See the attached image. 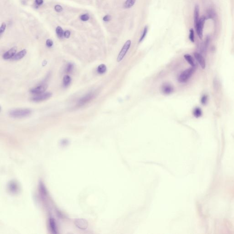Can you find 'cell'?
Masks as SVG:
<instances>
[{"label":"cell","mask_w":234,"mask_h":234,"mask_svg":"<svg viewBox=\"0 0 234 234\" xmlns=\"http://www.w3.org/2000/svg\"><path fill=\"white\" fill-rule=\"evenodd\" d=\"M31 113L32 111L30 109L24 108L12 110L9 112V114L10 117L13 118H19L28 117Z\"/></svg>","instance_id":"obj_1"},{"label":"cell","mask_w":234,"mask_h":234,"mask_svg":"<svg viewBox=\"0 0 234 234\" xmlns=\"http://www.w3.org/2000/svg\"><path fill=\"white\" fill-rule=\"evenodd\" d=\"M195 67H192L190 68L187 69L181 72L179 76L178 80L181 83H185L190 79L195 72Z\"/></svg>","instance_id":"obj_2"},{"label":"cell","mask_w":234,"mask_h":234,"mask_svg":"<svg viewBox=\"0 0 234 234\" xmlns=\"http://www.w3.org/2000/svg\"><path fill=\"white\" fill-rule=\"evenodd\" d=\"M206 17L204 16H202L199 19L198 22L195 25V29L197 35L200 39H202L203 37V30H204V25L206 21Z\"/></svg>","instance_id":"obj_3"},{"label":"cell","mask_w":234,"mask_h":234,"mask_svg":"<svg viewBox=\"0 0 234 234\" xmlns=\"http://www.w3.org/2000/svg\"><path fill=\"white\" fill-rule=\"evenodd\" d=\"M131 42V40H128L124 44V46L122 47L121 51L119 52L118 58H117V61L120 62L123 60L125 55L127 54V52L130 47Z\"/></svg>","instance_id":"obj_4"},{"label":"cell","mask_w":234,"mask_h":234,"mask_svg":"<svg viewBox=\"0 0 234 234\" xmlns=\"http://www.w3.org/2000/svg\"><path fill=\"white\" fill-rule=\"evenodd\" d=\"M52 94L51 93H43L39 94L38 95L34 96L31 99L32 101L35 102H39L46 100L52 97Z\"/></svg>","instance_id":"obj_5"},{"label":"cell","mask_w":234,"mask_h":234,"mask_svg":"<svg viewBox=\"0 0 234 234\" xmlns=\"http://www.w3.org/2000/svg\"><path fill=\"white\" fill-rule=\"evenodd\" d=\"M194 56L196 61L198 62L201 67L203 69H204L206 67V61L202 54L198 52H195L194 53Z\"/></svg>","instance_id":"obj_6"},{"label":"cell","mask_w":234,"mask_h":234,"mask_svg":"<svg viewBox=\"0 0 234 234\" xmlns=\"http://www.w3.org/2000/svg\"><path fill=\"white\" fill-rule=\"evenodd\" d=\"M94 97V94L93 93H89L87 94L85 96L82 97L78 101V105L79 106H81L86 104L87 102H89Z\"/></svg>","instance_id":"obj_7"},{"label":"cell","mask_w":234,"mask_h":234,"mask_svg":"<svg viewBox=\"0 0 234 234\" xmlns=\"http://www.w3.org/2000/svg\"><path fill=\"white\" fill-rule=\"evenodd\" d=\"M47 85H46V84H42V85H40V86L33 88L30 90V92L32 93L39 94L43 93L45 92V90L47 89Z\"/></svg>","instance_id":"obj_8"},{"label":"cell","mask_w":234,"mask_h":234,"mask_svg":"<svg viewBox=\"0 0 234 234\" xmlns=\"http://www.w3.org/2000/svg\"><path fill=\"white\" fill-rule=\"evenodd\" d=\"M17 47H14L13 48H11V49L7 51L6 52L5 54L3 55V58L4 60H9V59H12L13 57L15 55L17 52Z\"/></svg>","instance_id":"obj_9"},{"label":"cell","mask_w":234,"mask_h":234,"mask_svg":"<svg viewBox=\"0 0 234 234\" xmlns=\"http://www.w3.org/2000/svg\"><path fill=\"white\" fill-rule=\"evenodd\" d=\"M75 224L78 228L85 230L88 226V223L84 219H77L75 221Z\"/></svg>","instance_id":"obj_10"},{"label":"cell","mask_w":234,"mask_h":234,"mask_svg":"<svg viewBox=\"0 0 234 234\" xmlns=\"http://www.w3.org/2000/svg\"><path fill=\"white\" fill-rule=\"evenodd\" d=\"M162 93L166 95H169L172 93L174 91L173 86L168 83H165L162 85L161 87Z\"/></svg>","instance_id":"obj_11"},{"label":"cell","mask_w":234,"mask_h":234,"mask_svg":"<svg viewBox=\"0 0 234 234\" xmlns=\"http://www.w3.org/2000/svg\"><path fill=\"white\" fill-rule=\"evenodd\" d=\"M8 189L12 193H16L19 191V185L15 181H11L8 184Z\"/></svg>","instance_id":"obj_12"},{"label":"cell","mask_w":234,"mask_h":234,"mask_svg":"<svg viewBox=\"0 0 234 234\" xmlns=\"http://www.w3.org/2000/svg\"><path fill=\"white\" fill-rule=\"evenodd\" d=\"M210 42V36H207L201 46V51L202 53H206Z\"/></svg>","instance_id":"obj_13"},{"label":"cell","mask_w":234,"mask_h":234,"mask_svg":"<svg viewBox=\"0 0 234 234\" xmlns=\"http://www.w3.org/2000/svg\"><path fill=\"white\" fill-rule=\"evenodd\" d=\"M27 54V50H24L19 52V53H16L13 57V58L11 60L13 61H18L21 60V59L23 58Z\"/></svg>","instance_id":"obj_14"},{"label":"cell","mask_w":234,"mask_h":234,"mask_svg":"<svg viewBox=\"0 0 234 234\" xmlns=\"http://www.w3.org/2000/svg\"><path fill=\"white\" fill-rule=\"evenodd\" d=\"M50 226L51 231L53 234L57 233V228L56 224L54 218H50Z\"/></svg>","instance_id":"obj_15"},{"label":"cell","mask_w":234,"mask_h":234,"mask_svg":"<svg viewBox=\"0 0 234 234\" xmlns=\"http://www.w3.org/2000/svg\"><path fill=\"white\" fill-rule=\"evenodd\" d=\"M199 19V7L198 5L195 6L194 10V25L198 22Z\"/></svg>","instance_id":"obj_16"},{"label":"cell","mask_w":234,"mask_h":234,"mask_svg":"<svg viewBox=\"0 0 234 234\" xmlns=\"http://www.w3.org/2000/svg\"><path fill=\"white\" fill-rule=\"evenodd\" d=\"M185 59L191 65L192 67H195V64L194 62V60H193V58L191 56H190L189 54H186L184 56Z\"/></svg>","instance_id":"obj_17"},{"label":"cell","mask_w":234,"mask_h":234,"mask_svg":"<svg viewBox=\"0 0 234 234\" xmlns=\"http://www.w3.org/2000/svg\"><path fill=\"white\" fill-rule=\"evenodd\" d=\"M136 1V0H126L124 3V7L126 9L131 8L135 5Z\"/></svg>","instance_id":"obj_18"},{"label":"cell","mask_w":234,"mask_h":234,"mask_svg":"<svg viewBox=\"0 0 234 234\" xmlns=\"http://www.w3.org/2000/svg\"><path fill=\"white\" fill-rule=\"evenodd\" d=\"M193 114L195 118H198L199 117L202 116V109L199 107H195L193 111Z\"/></svg>","instance_id":"obj_19"},{"label":"cell","mask_w":234,"mask_h":234,"mask_svg":"<svg viewBox=\"0 0 234 234\" xmlns=\"http://www.w3.org/2000/svg\"><path fill=\"white\" fill-rule=\"evenodd\" d=\"M107 71V67L105 64H101L98 67L97 71L100 74H103Z\"/></svg>","instance_id":"obj_20"},{"label":"cell","mask_w":234,"mask_h":234,"mask_svg":"<svg viewBox=\"0 0 234 234\" xmlns=\"http://www.w3.org/2000/svg\"><path fill=\"white\" fill-rule=\"evenodd\" d=\"M71 79L70 76L68 75L64 76L63 78V85L64 87H68L71 82Z\"/></svg>","instance_id":"obj_21"},{"label":"cell","mask_w":234,"mask_h":234,"mask_svg":"<svg viewBox=\"0 0 234 234\" xmlns=\"http://www.w3.org/2000/svg\"><path fill=\"white\" fill-rule=\"evenodd\" d=\"M56 33L58 37L60 38H61L64 36L63 30L61 27L58 26L56 28Z\"/></svg>","instance_id":"obj_22"},{"label":"cell","mask_w":234,"mask_h":234,"mask_svg":"<svg viewBox=\"0 0 234 234\" xmlns=\"http://www.w3.org/2000/svg\"><path fill=\"white\" fill-rule=\"evenodd\" d=\"M148 30V27L147 26H146L144 27L143 32L142 35L141 36V38H140V40H139V42H140V43L145 38V36H146V34L147 33Z\"/></svg>","instance_id":"obj_23"},{"label":"cell","mask_w":234,"mask_h":234,"mask_svg":"<svg viewBox=\"0 0 234 234\" xmlns=\"http://www.w3.org/2000/svg\"><path fill=\"white\" fill-rule=\"evenodd\" d=\"M39 189H40V191L41 192V193L43 195H46L47 194V192H46V188L44 186V184L41 182L40 183V185H39Z\"/></svg>","instance_id":"obj_24"},{"label":"cell","mask_w":234,"mask_h":234,"mask_svg":"<svg viewBox=\"0 0 234 234\" xmlns=\"http://www.w3.org/2000/svg\"><path fill=\"white\" fill-rule=\"evenodd\" d=\"M189 39L192 42H194V32L193 28H191L189 30Z\"/></svg>","instance_id":"obj_25"},{"label":"cell","mask_w":234,"mask_h":234,"mask_svg":"<svg viewBox=\"0 0 234 234\" xmlns=\"http://www.w3.org/2000/svg\"><path fill=\"white\" fill-rule=\"evenodd\" d=\"M214 16H215V13L213 10L212 9L209 10L207 12V17H206V19H207V18L209 19H212L214 18Z\"/></svg>","instance_id":"obj_26"},{"label":"cell","mask_w":234,"mask_h":234,"mask_svg":"<svg viewBox=\"0 0 234 234\" xmlns=\"http://www.w3.org/2000/svg\"><path fill=\"white\" fill-rule=\"evenodd\" d=\"M207 101H208V96L206 95H204L201 98V103L203 105H205L207 104Z\"/></svg>","instance_id":"obj_27"},{"label":"cell","mask_w":234,"mask_h":234,"mask_svg":"<svg viewBox=\"0 0 234 234\" xmlns=\"http://www.w3.org/2000/svg\"><path fill=\"white\" fill-rule=\"evenodd\" d=\"M73 68H74V65L72 63H69L67 65V67H66V72L69 73L71 72L73 70Z\"/></svg>","instance_id":"obj_28"},{"label":"cell","mask_w":234,"mask_h":234,"mask_svg":"<svg viewBox=\"0 0 234 234\" xmlns=\"http://www.w3.org/2000/svg\"><path fill=\"white\" fill-rule=\"evenodd\" d=\"M89 18H90V17H89V15L87 14H85L82 15L80 17V19L82 21H87L89 19Z\"/></svg>","instance_id":"obj_29"},{"label":"cell","mask_w":234,"mask_h":234,"mask_svg":"<svg viewBox=\"0 0 234 234\" xmlns=\"http://www.w3.org/2000/svg\"><path fill=\"white\" fill-rule=\"evenodd\" d=\"M6 24L5 23H2L1 26L0 27V35H1V36L2 34L4 33L5 30H6Z\"/></svg>","instance_id":"obj_30"},{"label":"cell","mask_w":234,"mask_h":234,"mask_svg":"<svg viewBox=\"0 0 234 234\" xmlns=\"http://www.w3.org/2000/svg\"><path fill=\"white\" fill-rule=\"evenodd\" d=\"M55 10H56V12H58V13H60V12H62L63 10V8L61 6V5H56L55 6Z\"/></svg>","instance_id":"obj_31"},{"label":"cell","mask_w":234,"mask_h":234,"mask_svg":"<svg viewBox=\"0 0 234 234\" xmlns=\"http://www.w3.org/2000/svg\"><path fill=\"white\" fill-rule=\"evenodd\" d=\"M53 44H54V43H53V41H52V40H51V39H48L46 40V45H47V47H52V46L53 45Z\"/></svg>","instance_id":"obj_32"},{"label":"cell","mask_w":234,"mask_h":234,"mask_svg":"<svg viewBox=\"0 0 234 234\" xmlns=\"http://www.w3.org/2000/svg\"><path fill=\"white\" fill-rule=\"evenodd\" d=\"M111 19V17L109 15H106L103 18V20L104 21H106V22L110 21Z\"/></svg>","instance_id":"obj_33"},{"label":"cell","mask_w":234,"mask_h":234,"mask_svg":"<svg viewBox=\"0 0 234 234\" xmlns=\"http://www.w3.org/2000/svg\"><path fill=\"white\" fill-rule=\"evenodd\" d=\"M70 32L69 30H67L66 31L64 32V36L65 38H69L70 37Z\"/></svg>","instance_id":"obj_34"},{"label":"cell","mask_w":234,"mask_h":234,"mask_svg":"<svg viewBox=\"0 0 234 234\" xmlns=\"http://www.w3.org/2000/svg\"><path fill=\"white\" fill-rule=\"evenodd\" d=\"M35 2L37 5L40 6L43 3V0H35Z\"/></svg>","instance_id":"obj_35"}]
</instances>
